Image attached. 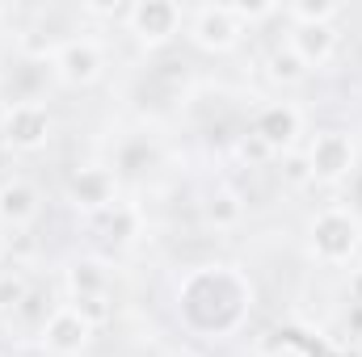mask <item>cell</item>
Masks as SVG:
<instances>
[{"label":"cell","mask_w":362,"mask_h":357,"mask_svg":"<svg viewBox=\"0 0 362 357\" xmlns=\"http://www.w3.org/2000/svg\"><path fill=\"white\" fill-rule=\"evenodd\" d=\"M30 303V277L21 269H0V311H21Z\"/></svg>","instance_id":"18"},{"label":"cell","mask_w":362,"mask_h":357,"mask_svg":"<svg viewBox=\"0 0 362 357\" xmlns=\"http://www.w3.org/2000/svg\"><path fill=\"white\" fill-rule=\"evenodd\" d=\"M286 47L316 72V68L333 63V55H337V47H341V34H337L333 25H291Z\"/></svg>","instance_id":"12"},{"label":"cell","mask_w":362,"mask_h":357,"mask_svg":"<svg viewBox=\"0 0 362 357\" xmlns=\"http://www.w3.org/2000/svg\"><path fill=\"white\" fill-rule=\"evenodd\" d=\"M236 156H240V160H249V164H253V160H274V152L266 147V143H257L253 135H245V139L236 143Z\"/></svg>","instance_id":"22"},{"label":"cell","mask_w":362,"mask_h":357,"mask_svg":"<svg viewBox=\"0 0 362 357\" xmlns=\"http://www.w3.org/2000/svg\"><path fill=\"white\" fill-rule=\"evenodd\" d=\"M185 34H189V42H194L198 51H206V55H228V51L240 47L245 25L236 21L232 4H198V8L189 13V21H185Z\"/></svg>","instance_id":"5"},{"label":"cell","mask_w":362,"mask_h":357,"mask_svg":"<svg viewBox=\"0 0 362 357\" xmlns=\"http://www.w3.org/2000/svg\"><path fill=\"white\" fill-rule=\"evenodd\" d=\"M308 169H312V181L320 185H341V181L354 173L358 164V143L350 131H320L312 143H308Z\"/></svg>","instance_id":"7"},{"label":"cell","mask_w":362,"mask_h":357,"mask_svg":"<svg viewBox=\"0 0 362 357\" xmlns=\"http://www.w3.org/2000/svg\"><path fill=\"white\" fill-rule=\"evenodd\" d=\"M308 72H312V68H308V63H303L286 42H282V47H274L270 55H266V76H270L274 85H286V89H291V85H303V80H308Z\"/></svg>","instance_id":"16"},{"label":"cell","mask_w":362,"mask_h":357,"mask_svg":"<svg viewBox=\"0 0 362 357\" xmlns=\"http://www.w3.org/2000/svg\"><path fill=\"white\" fill-rule=\"evenodd\" d=\"M337 357H362V349H354V345H350V349H341Z\"/></svg>","instance_id":"24"},{"label":"cell","mask_w":362,"mask_h":357,"mask_svg":"<svg viewBox=\"0 0 362 357\" xmlns=\"http://www.w3.org/2000/svg\"><path fill=\"white\" fill-rule=\"evenodd\" d=\"M4 253H8V240H4V231H0V261H4Z\"/></svg>","instance_id":"25"},{"label":"cell","mask_w":362,"mask_h":357,"mask_svg":"<svg viewBox=\"0 0 362 357\" xmlns=\"http://www.w3.org/2000/svg\"><path fill=\"white\" fill-rule=\"evenodd\" d=\"M253 311V282L232 265H198L177 282L181 324L202 341H232Z\"/></svg>","instance_id":"1"},{"label":"cell","mask_w":362,"mask_h":357,"mask_svg":"<svg viewBox=\"0 0 362 357\" xmlns=\"http://www.w3.org/2000/svg\"><path fill=\"white\" fill-rule=\"evenodd\" d=\"M89 223L101 231V240H105V244H114V248L135 244V236H139V227H144L139 210H135V206H127V202H118V206H110V210L93 214Z\"/></svg>","instance_id":"15"},{"label":"cell","mask_w":362,"mask_h":357,"mask_svg":"<svg viewBox=\"0 0 362 357\" xmlns=\"http://www.w3.org/2000/svg\"><path fill=\"white\" fill-rule=\"evenodd\" d=\"M72 307L89 320L93 328H101L105 320H114V303L110 298H72Z\"/></svg>","instance_id":"19"},{"label":"cell","mask_w":362,"mask_h":357,"mask_svg":"<svg viewBox=\"0 0 362 357\" xmlns=\"http://www.w3.org/2000/svg\"><path fill=\"white\" fill-rule=\"evenodd\" d=\"M350 298H354V303L362 307V265L350 273Z\"/></svg>","instance_id":"23"},{"label":"cell","mask_w":362,"mask_h":357,"mask_svg":"<svg viewBox=\"0 0 362 357\" xmlns=\"http://www.w3.org/2000/svg\"><path fill=\"white\" fill-rule=\"evenodd\" d=\"M282 177L291 181V185H303V181H312V169H308V156H299V152L282 156Z\"/></svg>","instance_id":"21"},{"label":"cell","mask_w":362,"mask_h":357,"mask_svg":"<svg viewBox=\"0 0 362 357\" xmlns=\"http://www.w3.org/2000/svg\"><path fill=\"white\" fill-rule=\"evenodd\" d=\"M68 202L85 219H93V214L118 206V177L110 169H101V164H85V169H76L68 177Z\"/></svg>","instance_id":"10"},{"label":"cell","mask_w":362,"mask_h":357,"mask_svg":"<svg viewBox=\"0 0 362 357\" xmlns=\"http://www.w3.org/2000/svg\"><path fill=\"white\" fill-rule=\"evenodd\" d=\"M232 13H236V21L249 30V25H257V21H270V17H278L282 8H278V4H232Z\"/></svg>","instance_id":"20"},{"label":"cell","mask_w":362,"mask_h":357,"mask_svg":"<svg viewBox=\"0 0 362 357\" xmlns=\"http://www.w3.org/2000/svg\"><path fill=\"white\" fill-rule=\"evenodd\" d=\"M55 135V118L42 101H13L0 114V139L13 152H42Z\"/></svg>","instance_id":"4"},{"label":"cell","mask_w":362,"mask_h":357,"mask_svg":"<svg viewBox=\"0 0 362 357\" xmlns=\"http://www.w3.org/2000/svg\"><path fill=\"white\" fill-rule=\"evenodd\" d=\"M38 214H42V193H38L34 181H25V177L0 181V227L25 231Z\"/></svg>","instance_id":"11"},{"label":"cell","mask_w":362,"mask_h":357,"mask_svg":"<svg viewBox=\"0 0 362 357\" xmlns=\"http://www.w3.org/2000/svg\"><path fill=\"white\" fill-rule=\"evenodd\" d=\"M122 21H127V34L135 38L139 51H160V47H169L181 34L185 8L173 4V0H139V4L127 8Z\"/></svg>","instance_id":"3"},{"label":"cell","mask_w":362,"mask_h":357,"mask_svg":"<svg viewBox=\"0 0 362 357\" xmlns=\"http://www.w3.org/2000/svg\"><path fill=\"white\" fill-rule=\"evenodd\" d=\"M202 219H206V227H215V231H236V227L245 223V198H240V189L215 185V189L206 193V202H202Z\"/></svg>","instance_id":"13"},{"label":"cell","mask_w":362,"mask_h":357,"mask_svg":"<svg viewBox=\"0 0 362 357\" xmlns=\"http://www.w3.org/2000/svg\"><path fill=\"white\" fill-rule=\"evenodd\" d=\"M0 21H4V8H0Z\"/></svg>","instance_id":"26"},{"label":"cell","mask_w":362,"mask_h":357,"mask_svg":"<svg viewBox=\"0 0 362 357\" xmlns=\"http://www.w3.org/2000/svg\"><path fill=\"white\" fill-rule=\"evenodd\" d=\"M51 72L64 89H93L101 76H105V47L97 38H64L55 59H51Z\"/></svg>","instance_id":"6"},{"label":"cell","mask_w":362,"mask_h":357,"mask_svg":"<svg viewBox=\"0 0 362 357\" xmlns=\"http://www.w3.org/2000/svg\"><path fill=\"white\" fill-rule=\"evenodd\" d=\"M341 13H346V8L333 4V0H299V4H286V8H282V17H286L291 25H333Z\"/></svg>","instance_id":"17"},{"label":"cell","mask_w":362,"mask_h":357,"mask_svg":"<svg viewBox=\"0 0 362 357\" xmlns=\"http://www.w3.org/2000/svg\"><path fill=\"white\" fill-rule=\"evenodd\" d=\"M64 282H68V294L72 298H110V269L97 257H81L64 269Z\"/></svg>","instance_id":"14"},{"label":"cell","mask_w":362,"mask_h":357,"mask_svg":"<svg viewBox=\"0 0 362 357\" xmlns=\"http://www.w3.org/2000/svg\"><path fill=\"white\" fill-rule=\"evenodd\" d=\"M308 253L316 265L341 269L362 253V219L350 206H325L308 223Z\"/></svg>","instance_id":"2"},{"label":"cell","mask_w":362,"mask_h":357,"mask_svg":"<svg viewBox=\"0 0 362 357\" xmlns=\"http://www.w3.org/2000/svg\"><path fill=\"white\" fill-rule=\"evenodd\" d=\"M249 135L257 143H266L274 156H291L299 147V135H303V109L291 105V101H270V105L257 109Z\"/></svg>","instance_id":"9"},{"label":"cell","mask_w":362,"mask_h":357,"mask_svg":"<svg viewBox=\"0 0 362 357\" xmlns=\"http://www.w3.org/2000/svg\"><path fill=\"white\" fill-rule=\"evenodd\" d=\"M93 332L97 328L72 303H64V307H55L38 324V345H42V353H51V357H81L93 345Z\"/></svg>","instance_id":"8"}]
</instances>
